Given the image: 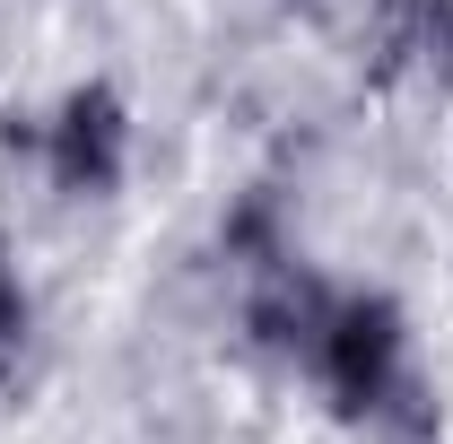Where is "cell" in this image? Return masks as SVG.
<instances>
[{"label": "cell", "mask_w": 453, "mask_h": 444, "mask_svg": "<svg viewBox=\"0 0 453 444\" xmlns=\"http://www.w3.org/2000/svg\"><path fill=\"white\" fill-rule=\"evenodd\" d=\"M131 149H140V131H131V96L113 79L61 88V105L35 131V166L53 183V201H113L131 183Z\"/></svg>", "instance_id": "2"}, {"label": "cell", "mask_w": 453, "mask_h": 444, "mask_svg": "<svg viewBox=\"0 0 453 444\" xmlns=\"http://www.w3.org/2000/svg\"><path fill=\"white\" fill-rule=\"evenodd\" d=\"M332 296L340 287H323V279L288 253V262H271V271L244 279V340H253L262 357H280V366H305L323 314H332Z\"/></svg>", "instance_id": "4"}, {"label": "cell", "mask_w": 453, "mask_h": 444, "mask_svg": "<svg viewBox=\"0 0 453 444\" xmlns=\"http://www.w3.org/2000/svg\"><path fill=\"white\" fill-rule=\"evenodd\" d=\"M314 392L332 401V418L349 427H375L401 401V384L418 375V348H410V314H401L384 287H340L323 332H314V357H305Z\"/></svg>", "instance_id": "1"}, {"label": "cell", "mask_w": 453, "mask_h": 444, "mask_svg": "<svg viewBox=\"0 0 453 444\" xmlns=\"http://www.w3.org/2000/svg\"><path fill=\"white\" fill-rule=\"evenodd\" d=\"M27 348H35V287H27V271H18L9 253H0V375H9Z\"/></svg>", "instance_id": "5"}, {"label": "cell", "mask_w": 453, "mask_h": 444, "mask_svg": "<svg viewBox=\"0 0 453 444\" xmlns=\"http://www.w3.org/2000/svg\"><path fill=\"white\" fill-rule=\"evenodd\" d=\"M366 79L401 88V79H427L436 96H453V0H375L366 9Z\"/></svg>", "instance_id": "3"}, {"label": "cell", "mask_w": 453, "mask_h": 444, "mask_svg": "<svg viewBox=\"0 0 453 444\" xmlns=\"http://www.w3.org/2000/svg\"><path fill=\"white\" fill-rule=\"evenodd\" d=\"M280 9H323V0H280Z\"/></svg>", "instance_id": "6"}]
</instances>
